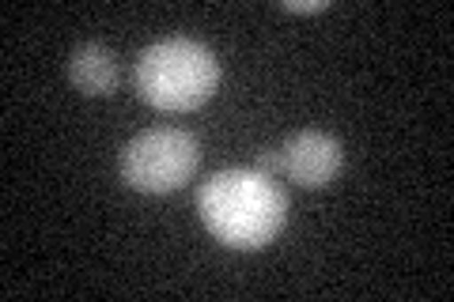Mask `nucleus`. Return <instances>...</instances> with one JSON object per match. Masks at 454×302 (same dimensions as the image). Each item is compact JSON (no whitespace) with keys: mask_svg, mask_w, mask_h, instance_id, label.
I'll list each match as a JSON object with an SVG mask.
<instances>
[{"mask_svg":"<svg viewBox=\"0 0 454 302\" xmlns=\"http://www.w3.org/2000/svg\"><path fill=\"white\" fill-rule=\"evenodd\" d=\"M197 212L223 246L262 250L288 220V197L262 170H220L197 193Z\"/></svg>","mask_w":454,"mask_h":302,"instance_id":"obj_1","label":"nucleus"},{"mask_svg":"<svg viewBox=\"0 0 454 302\" xmlns=\"http://www.w3.org/2000/svg\"><path fill=\"white\" fill-rule=\"evenodd\" d=\"M137 95L167 113H190L205 106L220 83V65L197 38H160L133 65Z\"/></svg>","mask_w":454,"mask_h":302,"instance_id":"obj_2","label":"nucleus"},{"mask_svg":"<svg viewBox=\"0 0 454 302\" xmlns=\"http://www.w3.org/2000/svg\"><path fill=\"white\" fill-rule=\"evenodd\" d=\"M197 163H201L197 136L182 128H148L125 143L121 178L140 193H175L193 178Z\"/></svg>","mask_w":454,"mask_h":302,"instance_id":"obj_3","label":"nucleus"},{"mask_svg":"<svg viewBox=\"0 0 454 302\" xmlns=\"http://www.w3.org/2000/svg\"><path fill=\"white\" fill-rule=\"evenodd\" d=\"M284 159V174L303 190H322L330 185L340 170V143L330 133H318V128H303L295 133L288 143L280 148Z\"/></svg>","mask_w":454,"mask_h":302,"instance_id":"obj_4","label":"nucleus"},{"mask_svg":"<svg viewBox=\"0 0 454 302\" xmlns=\"http://www.w3.org/2000/svg\"><path fill=\"white\" fill-rule=\"evenodd\" d=\"M68 80L76 83V91L91 98L114 95V88H118V57L103 42H88L68 57Z\"/></svg>","mask_w":454,"mask_h":302,"instance_id":"obj_5","label":"nucleus"},{"mask_svg":"<svg viewBox=\"0 0 454 302\" xmlns=\"http://www.w3.org/2000/svg\"><path fill=\"white\" fill-rule=\"evenodd\" d=\"M258 170H262L265 178L284 174V159H280V151H262V155H258Z\"/></svg>","mask_w":454,"mask_h":302,"instance_id":"obj_6","label":"nucleus"},{"mask_svg":"<svg viewBox=\"0 0 454 302\" xmlns=\"http://www.w3.org/2000/svg\"><path fill=\"white\" fill-rule=\"evenodd\" d=\"M280 8L284 12H325L330 8V0H284Z\"/></svg>","mask_w":454,"mask_h":302,"instance_id":"obj_7","label":"nucleus"}]
</instances>
